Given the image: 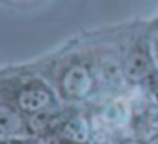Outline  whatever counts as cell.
<instances>
[{
	"label": "cell",
	"instance_id": "1",
	"mask_svg": "<svg viewBox=\"0 0 158 144\" xmlns=\"http://www.w3.org/2000/svg\"><path fill=\"white\" fill-rule=\"evenodd\" d=\"M61 85H63V92L70 98H83L92 90L94 80L85 66L77 65L65 73Z\"/></svg>",
	"mask_w": 158,
	"mask_h": 144
},
{
	"label": "cell",
	"instance_id": "7",
	"mask_svg": "<svg viewBox=\"0 0 158 144\" xmlns=\"http://www.w3.org/2000/svg\"><path fill=\"white\" fill-rule=\"evenodd\" d=\"M36 144H58V142H56L55 139H51V137H43V139H39Z\"/></svg>",
	"mask_w": 158,
	"mask_h": 144
},
{
	"label": "cell",
	"instance_id": "8",
	"mask_svg": "<svg viewBox=\"0 0 158 144\" xmlns=\"http://www.w3.org/2000/svg\"><path fill=\"white\" fill-rule=\"evenodd\" d=\"M146 144H158V136H156V137H153L151 141H148Z\"/></svg>",
	"mask_w": 158,
	"mask_h": 144
},
{
	"label": "cell",
	"instance_id": "4",
	"mask_svg": "<svg viewBox=\"0 0 158 144\" xmlns=\"http://www.w3.org/2000/svg\"><path fill=\"white\" fill-rule=\"evenodd\" d=\"M151 71V63L150 58H148L146 51L141 48L134 49L129 56H127L126 61V75L129 76L134 82H139L144 76H148Z\"/></svg>",
	"mask_w": 158,
	"mask_h": 144
},
{
	"label": "cell",
	"instance_id": "5",
	"mask_svg": "<svg viewBox=\"0 0 158 144\" xmlns=\"http://www.w3.org/2000/svg\"><path fill=\"white\" fill-rule=\"evenodd\" d=\"M63 137L70 142L83 144L89 139V127L82 119H72L65 127H63Z\"/></svg>",
	"mask_w": 158,
	"mask_h": 144
},
{
	"label": "cell",
	"instance_id": "6",
	"mask_svg": "<svg viewBox=\"0 0 158 144\" xmlns=\"http://www.w3.org/2000/svg\"><path fill=\"white\" fill-rule=\"evenodd\" d=\"M126 119H127V110H126V105L121 102H116L112 105H109L106 109V112H104V120L114 127L123 126L126 122Z\"/></svg>",
	"mask_w": 158,
	"mask_h": 144
},
{
	"label": "cell",
	"instance_id": "9",
	"mask_svg": "<svg viewBox=\"0 0 158 144\" xmlns=\"http://www.w3.org/2000/svg\"><path fill=\"white\" fill-rule=\"evenodd\" d=\"M123 144H139V142H136V141H127V142H123Z\"/></svg>",
	"mask_w": 158,
	"mask_h": 144
},
{
	"label": "cell",
	"instance_id": "2",
	"mask_svg": "<svg viewBox=\"0 0 158 144\" xmlns=\"http://www.w3.org/2000/svg\"><path fill=\"white\" fill-rule=\"evenodd\" d=\"M17 103L24 112L39 114L51 103V93L43 86H31L19 93Z\"/></svg>",
	"mask_w": 158,
	"mask_h": 144
},
{
	"label": "cell",
	"instance_id": "3",
	"mask_svg": "<svg viewBox=\"0 0 158 144\" xmlns=\"http://www.w3.org/2000/svg\"><path fill=\"white\" fill-rule=\"evenodd\" d=\"M27 127L17 112L5 105H0V136H26Z\"/></svg>",
	"mask_w": 158,
	"mask_h": 144
}]
</instances>
